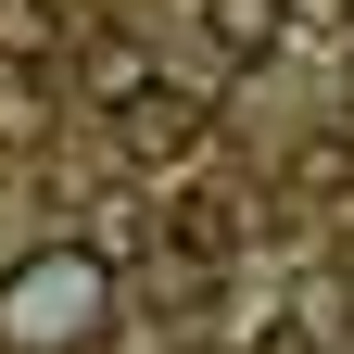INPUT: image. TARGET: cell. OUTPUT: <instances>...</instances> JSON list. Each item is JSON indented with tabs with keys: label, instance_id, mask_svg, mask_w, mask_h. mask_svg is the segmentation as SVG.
Returning a JSON list of instances; mask_svg holds the SVG:
<instances>
[{
	"label": "cell",
	"instance_id": "obj_3",
	"mask_svg": "<svg viewBox=\"0 0 354 354\" xmlns=\"http://www.w3.org/2000/svg\"><path fill=\"white\" fill-rule=\"evenodd\" d=\"M76 88H88V102H114V114H127V102L152 88V51H140V38H114V26H102V38L76 51Z\"/></svg>",
	"mask_w": 354,
	"mask_h": 354
},
{
	"label": "cell",
	"instance_id": "obj_1",
	"mask_svg": "<svg viewBox=\"0 0 354 354\" xmlns=\"http://www.w3.org/2000/svg\"><path fill=\"white\" fill-rule=\"evenodd\" d=\"M102 317H114V266L88 241H51L0 279V354H76L102 342Z\"/></svg>",
	"mask_w": 354,
	"mask_h": 354
},
{
	"label": "cell",
	"instance_id": "obj_2",
	"mask_svg": "<svg viewBox=\"0 0 354 354\" xmlns=\"http://www.w3.org/2000/svg\"><path fill=\"white\" fill-rule=\"evenodd\" d=\"M114 127H127V152H140V165H177V152H190V140H203L215 114L190 102V88H165V76H152V88H140V102H127Z\"/></svg>",
	"mask_w": 354,
	"mask_h": 354
},
{
	"label": "cell",
	"instance_id": "obj_4",
	"mask_svg": "<svg viewBox=\"0 0 354 354\" xmlns=\"http://www.w3.org/2000/svg\"><path fill=\"white\" fill-rule=\"evenodd\" d=\"M203 26H215V51L266 64V51H279V26H291V0H203Z\"/></svg>",
	"mask_w": 354,
	"mask_h": 354
}]
</instances>
